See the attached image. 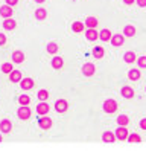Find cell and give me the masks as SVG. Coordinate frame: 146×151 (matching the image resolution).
<instances>
[{
    "label": "cell",
    "instance_id": "6da1fadb",
    "mask_svg": "<svg viewBox=\"0 0 146 151\" xmlns=\"http://www.w3.org/2000/svg\"><path fill=\"white\" fill-rule=\"evenodd\" d=\"M104 110H105L107 113H114V111L117 110V102H116L114 99H107V101L104 102Z\"/></svg>",
    "mask_w": 146,
    "mask_h": 151
},
{
    "label": "cell",
    "instance_id": "7a4b0ae2",
    "mask_svg": "<svg viewBox=\"0 0 146 151\" xmlns=\"http://www.w3.org/2000/svg\"><path fill=\"white\" fill-rule=\"evenodd\" d=\"M18 118L26 121L31 118V109H27V105H21L20 109H18Z\"/></svg>",
    "mask_w": 146,
    "mask_h": 151
},
{
    "label": "cell",
    "instance_id": "3957f363",
    "mask_svg": "<svg viewBox=\"0 0 146 151\" xmlns=\"http://www.w3.org/2000/svg\"><path fill=\"white\" fill-rule=\"evenodd\" d=\"M38 125H40V128H43V130H47V128L52 127V119L47 118V116H43V118L38 119Z\"/></svg>",
    "mask_w": 146,
    "mask_h": 151
},
{
    "label": "cell",
    "instance_id": "277c9868",
    "mask_svg": "<svg viewBox=\"0 0 146 151\" xmlns=\"http://www.w3.org/2000/svg\"><path fill=\"white\" fill-rule=\"evenodd\" d=\"M111 44L113 46H116V47H119V46H123V41H125V38H123V35H120V34H116V35H113L111 38Z\"/></svg>",
    "mask_w": 146,
    "mask_h": 151
},
{
    "label": "cell",
    "instance_id": "5b68a950",
    "mask_svg": "<svg viewBox=\"0 0 146 151\" xmlns=\"http://www.w3.org/2000/svg\"><path fill=\"white\" fill-rule=\"evenodd\" d=\"M128 130L125 128V127H119L117 130H116V137L119 139V140H126L128 139Z\"/></svg>",
    "mask_w": 146,
    "mask_h": 151
},
{
    "label": "cell",
    "instance_id": "8992f818",
    "mask_svg": "<svg viewBox=\"0 0 146 151\" xmlns=\"http://www.w3.org/2000/svg\"><path fill=\"white\" fill-rule=\"evenodd\" d=\"M82 73H84L85 76H91V75L94 73V66L91 64V63L84 64V66H82Z\"/></svg>",
    "mask_w": 146,
    "mask_h": 151
},
{
    "label": "cell",
    "instance_id": "52a82bcc",
    "mask_svg": "<svg viewBox=\"0 0 146 151\" xmlns=\"http://www.w3.org/2000/svg\"><path fill=\"white\" fill-rule=\"evenodd\" d=\"M0 15L5 17V19H8V17L12 15V8L9 5H5V6H0Z\"/></svg>",
    "mask_w": 146,
    "mask_h": 151
},
{
    "label": "cell",
    "instance_id": "ba28073f",
    "mask_svg": "<svg viewBox=\"0 0 146 151\" xmlns=\"http://www.w3.org/2000/svg\"><path fill=\"white\" fill-rule=\"evenodd\" d=\"M15 26H17V22H15V20H12L11 17H8V19L3 22V28H5V29H8V31L15 29Z\"/></svg>",
    "mask_w": 146,
    "mask_h": 151
},
{
    "label": "cell",
    "instance_id": "9c48e42d",
    "mask_svg": "<svg viewBox=\"0 0 146 151\" xmlns=\"http://www.w3.org/2000/svg\"><path fill=\"white\" fill-rule=\"evenodd\" d=\"M55 109H57V111H59V113H64L67 110V101H64V99L57 101L55 102Z\"/></svg>",
    "mask_w": 146,
    "mask_h": 151
},
{
    "label": "cell",
    "instance_id": "30bf717a",
    "mask_svg": "<svg viewBox=\"0 0 146 151\" xmlns=\"http://www.w3.org/2000/svg\"><path fill=\"white\" fill-rule=\"evenodd\" d=\"M85 24H87V28H88V29H94L96 26L99 24V20L96 19V17H87Z\"/></svg>",
    "mask_w": 146,
    "mask_h": 151
},
{
    "label": "cell",
    "instance_id": "8fae6325",
    "mask_svg": "<svg viewBox=\"0 0 146 151\" xmlns=\"http://www.w3.org/2000/svg\"><path fill=\"white\" fill-rule=\"evenodd\" d=\"M142 73H140V70H137V69H131L130 72H128V78L131 79V81H137V79H140Z\"/></svg>",
    "mask_w": 146,
    "mask_h": 151
},
{
    "label": "cell",
    "instance_id": "7c38bea8",
    "mask_svg": "<svg viewBox=\"0 0 146 151\" xmlns=\"http://www.w3.org/2000/svg\"><path fill=\"white\" fill-rule=\"evenodd\" d=\"M122 96H125L126 99H131V98L134 96V90H132L130 86H123V88H122Z\"/></svg>",
    "mask_w": 146,
    "mask_h": 151
},
{
    "label": "cell",
    "instance_id": "4fadbf2b",
    "mask_svg": "<svg viewBox=\"0 0 146 151\" xmlns=\"http://www.w3.org/2000/svg\"><path fill=\"white\" fill-rule=\"evenodd\" d=\"M11 128H12V125L8 119H3L2 122H0V130H2V133H9Z\"/></svg>",
    "mask_w": 146,
    "mask_h": 151
},
{
    "label": "cell",
    "instance_id": "5bb4252c",
    "mask_svg": "<svg viewBox=\"0 0 146 151\" xmlns=\"http://www.w3.org/2000/svg\"><path fill=\"white\" fill-rule=\"evenodd\" d=\"M102 139H104V142L113 144V142L116 140V134H114V133H111V131H105L104 134H102Z\"/></svg>",
    "mask_w": 146,
    "mask_h": 151
},
{
    "label": "cell",
    "instance_id": "9a60e30c",
    "mask_svg": "<svg viewBox=\"0 0 146 151\" xmlns=\"http://www.w3.org/2000/svg\"><path fill=\"white\" fill-rule=\"evenodd\" d=\"M12 60H14V63H23V60H24V54L21 50H15L14 54H12Z\"/></svg>",
    "mask_w": 146,
    "mask_h": 151
},
{
    "label": "cell",
    "instance_id": "2e32d148",
    "mask_svg": "<svg viewBox=\"0 0 146 151\" xmlns=\"http://www.w3.org/2000/svg\"><path fill=\"white\" fill-rule=\"evenodd\" d=\"M21 87L24 88V90H29V88H32L34 87V79L32 78H24V79H21Z\"/></svg>",
    "mask_w": 146,
    "mask_h": 151
},
{
    "label": "cell",
    "instance_id": "e0dca14e",
    "mask_svg": "<svg viewBox=\"0 0 146 151\" xmlns=\"http://www.w3.org/2000/svg\"><path fill=\"white\" fill-rule=\"evenodd\" d=\"M49 109H50V107H49L46 102H41V104H38V107H36V113L41 114V116H44V114L49 111Z\"/></svg>",
    "mask_w": 146,
    "mask_h": 151
},
{
    "label": "cell",
    "instance_id": "ac0fdd59",
    "mask_svg": "<svg viewBox=\"0 0 146 151\" xmlns=\"http://www.w3.org/2000/svg\"><path fill=\"white\" fill-rule=\"evenodd\" d=\"M9 79H11L12 83L21 81V72H18V70H12V72L9 73Z\"/></svg>",
    "mask_w": 146,
    "mask_h": 151
},
{
    "label": "cell",
    "instance_id": "d6986e66",
    "mask_svg": "<svg viewBox=\"0 0 146 151\" xmlns=\"http://www.w3.org/2000/svg\"><path fill=\"white\" fill-rule=\"evenodd\" d=\"M123 35H126V37H134L135 35V28L132 24H126L125 29H123Z\"/></svg>",
    "mask_w": 146,
    "mask_h": 151
},
{
    "label": "cell",
    "instance_id": "ffe728a7",
    "mask_svg": "<svg viewBox=\"0 0 146 151\" xmlns=\"http://www.w3.org/2000/svg\"><path fill=\"white\" fill-rule=\"evenodd\" d=\"M99 37V32L96 29H87V40L88 41H94Z\"/></svg>",
    "mask_w": 146,
    "mask_h": 151
},
{
    "label": "cell",
    "instance_id": "44dd1931",
    "mask_svg": "<svg viewBox=\"0 0 146 151\" xmlns=\"http://www.w3.org/2000/svg\"><path fill=\"white\" fill-rule=\"evenodd\" d=\"M64 66V60L61 58V57H55L53 60H52V67L53 69H61Z\"/></svg>",
    "mask_w": 146,
    "mask_h": 151
},
{
    "label": "cell",
    "instance_id": "7402d4cb",
    "mask_svg": "<svg viewBox=\"0 0 146 151\" xmlns=\"http://www.w3.org/2000/svg\"><path fill=\"white\" fill-rule=\"evenodd\" d=\"M99 38L102 40V41H108L110 38H111V32H110L108 29H102L99 32Z\"/></svg>",
    "mask_w": 146,
    "mask_h": 151
},
{
    "label": "cell",
    "instance_id": "603a6c76",
    "mask_svg": "<svg viewBox=\"0 0 146 151\" xmlns=\"http://www.w3.org/2000/svg\"><path fill=\"white\" fill-rule=\"evenodd\" d=\"M104 54H105V52H104V47H100V46H96L94 49H93V55H94V58H102L104 57Z\"/></svg>",
    "mask_w": 146,
    "mask_h": 151
},
{
    "label": "cell",
    "instance_id": "cb8c5ba5",
    "mask_svg": "<svg viewBox=\"0 0 146 151\" xmlns=\"http://www.w3.org/2000/svg\"><path fill=\"white\" fill-rule=\"evenodd\" d=\"M123 60L126 61V63H134L137 58H135V54H134V52H126L125 57H123Z\"/></svg>",
    "mask_w": 146,
    "mask_h": 151
},
{
    "label": "cell",
    "instance_id": "d4e9b609",
    "mask_svg": "<svg viewBox=\"0 0 146 151\" xmlns=\"http://www.w3.org/2000/svg\"><path fill=\"white\" fill-rule=\"evenodd\" d=\"M72 29L75 31V32H82L84 31V23H81V22H75L72 24Z\"/></svg>",
    "mask_w": 146,
    "mask_h": 151
},
{
    "label": "cell",
    "instance_id": "484cf974",
    "mask_svg": "<svg viewBox=\"0 0 146 151\" xmlns=\"http://www.w3.org/2000/svg\"><path fill=\"white\" fill-rule=\"evenodd\" d=\"M128 122H130V119H128V116H125V114H120V116L117 118V124H119L120 127H125Z\"/></svg>",
    "mask_w": 146,
    "mask_h": 151
},
{
    "label": "cell",
    "instance_id": "4316f807",
    "mask_svg": "<svg viewBox=\"0 0 146 151\" xmlns=\"http://www.w3.org/2000/svg\"><path fill=\"white\" fill-rule=\"evenodd\" d=\"M46 15H47V11H46V9H38V11L35 12V17H36L38 20H44Z\"/></svg>",
    "mask_w": 146,
    "mask_h": 151
},
{
    "label": "cell",
    "instance_id": "83f0119b",
    "mask_svg": "<svg viewBox=\"0 0 146 151\" xmlns=\"http://www.w3.org/2000/svg\"><path fill=\"white\" fill-rule=\"evenodd\" d=\"M18 102H20L21 105H29V102H31V98H29V96H26V95H23V96L18 98Z\"/></svg>",
    "mask_w": 146,
    "mask_h": 151
},
{
    "label": "cell",
    "instance_id": "f1b7e54d",
    "mask_svg": "<svg viewBox=\"0 0 146 151\" xmlns=\"http://www.w3.org/2000/svg\"><path fill=\"white\" fill-rule=\"evenodd\" d=\"M2 72H3V73H11V72H12V64H11V63H5V64L2 66Z\"/></svg>",
    "mask_w": 146,
    "mask_h": 151
},
{
    "label": "cell",
    "instance_id": "f546056e",
    "mask_svg": "<svg viewBox=\"0 0 146 151\" xmlns=\"http://www.w3.org/2000/svg\"><path fill=\"white\" fill-rule=\"evenodd\" d=\"M57 50H58L57 43H49V44H47V52H49V54H55Z\"/></svg>",
    "mask_w": 146,
    "mask_h": 151
},
{
    "label": "cell",
    "instance_id": "4dcf8cb0",
    "mask_svg": "<svg viewBox=\"0 0 146 151\" xmlns=\"http://www.w3.org/2000/svg\"><path fill=\"white\" fill-rule=\"evenodd\" d=\"M128 140H130L131 144H135V142H140L142 139H140V136H139V134H135V133H132L131 136H128Z\"/></svg>",
    "mask_w": 146,
    "mask_h": 151
},
{
    "label": "cell",
    "instance_id": "1f68e13d",
    "mask_svg": "<svg viewBox=\"0 0 146 151\" xmlns=\"http://www.w3.org/2000/svg\"><path fill=\"white\" fill-rule=\"evenodd\" d=\"M47 98H49V92H47V90H40V92H38V99L46 101Z\"/></svg>",
    "mask_w": 146,
    "mask_h": 151
},
{
    "label": "cell",
    "instance_id": "d6a6232c",
    "mask_svg": "<svg viewBox=\"0 0 146 151\" xmlns=\"http://www.w3.org/2000/svg\"><path fill=\"white\" fill-rule=\"evenodd\" d=\"M137 63H139V66L142 69H146V57H140V58H137Z\"/></svg>",
    "mask_w": 146,
    "mask_h": 151
},
{
    "label": "cell",
    "instance_id": "836d02e7",
    "mask_svg": "<svg viewBox=\"0 0 146 151\" xmlns=\"http://www.w3.org/2000/svg\"><path fill=\"white\" fill-rule=\"evenodd\" d=\"M6 43V37L3 34H0V46H3V44Z\"/></svg>",
    "mask_w": 146,
    "mask_h": 151
},
{
    "label": "cell",
    "instance_id": "e575fe53",
    "mask_svg": "<svg viewBox=\"0 0 146 151\" xmlns=\"http://www.w3.org/2000/svg\"><path fill=\"white\" fill-rule=\"evenodd\" d=\"M6 3H8L9 6H12V5H17V3H18V0H6Z\"/></svg>",
    "mask_w": 146,
    "mask_h": 151
},
{
    "label": "cell",
    "instance_id": "d590c367",
    "mask_svg": "<svg viewBox=\"0 0 146 151\" xmlns=\"http://www.w3.org/2000/svg\"><path fill=\"white\" fill-rule=\"evenodd\" d=\"M140 127H142V128H143V130H146V118H145V119H142V121H140Z\"/></svg>",
    "mask_w": 146,
    "mask_h": 151
},
{
    "label": "cell",
    "instance_id": "8d00e7d4",
    "mask_svg": "<svg viewBox=\"0 0 146 151\" xmlns=\"http://www.w3.org/2000/svg\"><path fill=\"white\" fill-rule=\"evenodd\" d=\"M137 3H139V6L145 8V6H146V0H137Z\"/></svg>",
    "mask_w": 146,
    "mask_h": 151
},
{
    "label": "cell",
    "instance_id": "74e56055",
    "mask_svg": "<svg viewBox=\"0 0 146 151\" xmlns=\"http://www.w3.org/2000/svg\"><path fill=\"white\" fill-rule=\"evenodd\" d=\"M123 2H125L126 5H131V3H134V0H123Z\"/></svg>",
    "mask_w": 146,
    "mask_h": 151
},
{
    "label": "cell",
    "instance_id": "f35d334b",
    "mask_svg": "<svg viewBox=\"0 0 146 151\" xmlns=\"http://www.w3.org/2000/svg\"><path fill=\"white\" fill-rule=\"evenodd\" d=\"M35 2H38V3H43V2H44V0H35Z\"/></svg>",
    "mask_w": 146,
    "mask_h": 151
},
{
    "label": "cell",
    "instance_id": "ab89813d",
    "mask_svg": "<svg viewBox=\"0 0 146 151\" xmlns=\"http://www.w3.org/2000/svg\"><path fill=\"white\" fill-rule=\"evenodd\" d=\"M0 142H2V133H0Z\"/></svg>",
    "mask_w": 146,
    "mask_h": 151
}]
</instances>
